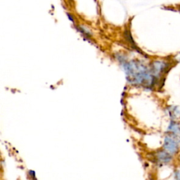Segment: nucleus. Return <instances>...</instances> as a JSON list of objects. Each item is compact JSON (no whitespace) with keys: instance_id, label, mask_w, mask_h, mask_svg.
<instances>
[{"instance_id":"obj_1","label":"nucleus","mask_w":180,"mask_h":180,"mask_svg":"<svg viewBox=\"0 0 180 180\" xmlns=\"http://www.w3.org/2000/svg\"><path fill=\"white\" fill-rule=\"evenodd\" d=\"M124 68L128 79L135 84H144L151 85L153 82V75L148 73L144 66L135 63H125Z\"/></svg>"},{"instance_id":"obj_2","label":"nucleus","mask_w":180,"mask_h":180,"mask_svg":"<svg viewBox=\"0 0 180 180\" xmlns=\"http://www.w3.org/2000/svg\"><path fill=\"white\" fill-rule=\"evenodd\" d=\"M164 148L169 153H174L178 150V144L174 139L168 137L165 139Z\"/></svg>"},{"instance_id":"obj_3","label":"nucleus","mask_w":180,"mask_h":180,"mask_svg":"<svg viewBox=\"0 0 180 180\" xmlns=\"http://www.w3.org/2000/svg\"><path fill=\"white\" fill-rule=\"evenodd\" d=\"M165 63L163 62H160V61H157L153 63V73L155 75H158L165 68Z\"/></svg>"},{"instance_id":"obj_4","label":"nucleus","mask_w":180,"mask_h":180,"mask_svg":"<svg viewBox=\"0 0 180 180\" xmlns=\"http://www.w3.org/2000/svg\"><path fill=\"white\" fill-rule=\"evenodd\" d=\"M157 157H158V160L163 163H168V162L170 161L172 158L170 153H169L168 151H161L158 153Z\"/></svg>"},{"instance_id":"obj_5","label":"nucleus","mask_w":180,"mask_h":180,"mask_svg":"<svg viewBox=\"0 0 180 180\" xmlns=\"http://www.w3.org/2000/svg\"><path fill=\"white\" fill-rule=\"evenodd\" d=\"M169 131H171V132L175 133V134H178L179 135L180 134V124L177 122H171L170 125L169 126L168 128Z\"/></svg>"},{"instance_id":"obj_6","label":"nucleus","mask_w":180,"mask_h":180,"mask_svg":"<svg viewBox=\"0 0 180 180\" xmlns=\"http://www.w3.org/2000/svg\"><path fill=\"white\" fill-rule=\"evenodd\" d=\"M67 15H68V16L69 17V19H71V20H72V21H73V19H72V16H71V15H70V14H67Z\"/></svg>"}]
</instances>
